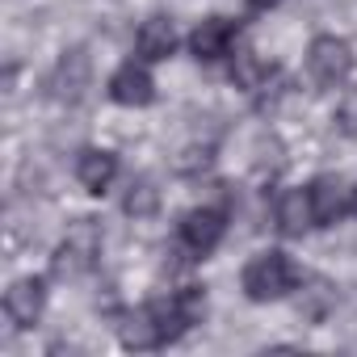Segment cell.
I'll use <instances>...</instances> for the list:
<instances>
[{
    "label": "cell",
    "mask_w": 357,
    "mask_h": 357,
    "mask_svg": "<svg viewBox=\"0 0 357 357\" xmlns=\"http://www.w3.org/2000/svg\"><path fill=\"white\" fill-rule=\"evenodd\" d=\"M244 294L252 298V303H273V298H286V294H294L298 290V282H303V273H298V265L286 257V252H278V248H269V252H257L248 265H244Z\"/></svg>",
    "instance_id": "obj_1"
},
{
    "label": "cell",
    "mask_w": 357,
    "mask_h": 357,
    "mask_svg": "<svg viewBox=\"0 0 357 357\" xmlns=\"http://www.w3.org/2000/svg\"><path fill=\"white\" fill-rule=\"evenodd\" d=\"M97 252H101V231H97V223H93V219H76V223L68 227V236L59 240V248H55V257H51V269H55V278H80V273L97 261Z\"/></svg>",
    "instance_id": "obj_2"
},
{
    "label": "cell",
    "mask_w": 357,
    "mask_h": 357,
    "mask_svg": "<svg viewBox=\"0 0 357 357\" xmlns=\"http://www.w3.org/2000/svg\"><path fill=\"white\" fill-rule=\"evenodd\" d=\"M307 72L319 89H336L349 80L353 72V47L336 34H319L311 47H307Z\"/></svg>",
    "instance_id": "obj_3"
},
{
    "label": "cell",
    "mask_w": 357,
    "mask_h": 357,
    "mask_svg": "<svg viewBox=\"0 0 357 357\" xmlns=\"http://www.w3.org/2000/svg\"><path fill=\"white\" fill-rule=\"evenodd\" d=\"M223 231H227V215H223L219 206H198V211H190V215L181 219V248H185L194 261H206V257L219 248Z\"/></svg>",
    "instance_id": "obj_4"
},
{
    "label": "cell",
    "mask_w": 357,
    "mask_h": 357,
    "mask_svg": "<svg viewBox=\"0 0 357 357\" xmlns=\"http://www.w3.org/2000/svg\"><path fill=\"white\" fill-rule=\"evenodd\" d=\"M155 311H160V319H164L168 340H176V336H185L190 328H198V324L206 319V290H202V286H185V290H176L172 298L155 303Z\"/></svg>",
    "instance_id": "obj_5"
},
{
    "label": "cell",
    "mask_w": 357,
    "mask_h": 357,
    "mask_svg": "<svg viewBox=\"0 0 357 357\" xmlns=\"http://www.w3.org/2000/svg\"><path fill=\"white\" fill-rule=\"evenodd\" d=\"M47 311V282L43 278H17L5 294V315L13 328H34Z\"/></svg>",
    "instance_id": "obj_6"
},
{
    "label": "cell",
    "mask_w": 357,
    "mask_h": 357,
    "mask_svg": "<svg viewBox=\"0 0 357 357\" xmlns=\"http://www.w3.org/2000/svg\"><path fill=\"white\" fill-rule=\"evenodd\" d=\"M89 80H93V63H89V55H84L80 47H72V51H63V55H59V63H55L51 93H55V101L76 105V101L84 97Z\"/></svg>",
    "instance_id": "obj_7"
},
{
    "label": "cell",
    "mask_w": 357,
    "mask_h": 357,
    "mask_svg": "<svg viewBox=\"0 0 357 357\" xmlns=\"http://www.w3.org/2000/svg\"><path fill=\"white\" fill-rule=\"evenodd\" d=\"M231 43H236V22H227V17H206V22L190 34V51H194V59H202V63L227 59V55H231Z\"/></svg>",
    "instance_id": "obj_8"
},
{
    "label": "cell",
    "mask_w": 357,
    "mask_h": 357,
    "mask_svg": "<svg viewBox=\"0 0 357 357\" xmlns=\"http://www.w3.org/2000/svg\"><path fill=\"white\" fill-rule=\"evenodd\" d=\"M109 97L126 109H139V105H151L155 97V80L143 63H122L114 76H109Z\"/></svg>",
    "instance_id": "obj_9"
},
{
    "label": "cell",
    "mask_w": 357,
    "mask_h": 357,
    "mask_svg": "<svg viewBox=\"0 0 357 357\" xmlns=\"http://www.w3.org/2000/svg\"><path fill=\"white\" fill-rule=\"evenodd\" d=\"M118 336H122L126 349H160V344L168 340L155 303H151V307H135V311H126V319L118 324Z\"/></svg>",
    "instance_id": "obj_10"
},
{
    "label": "cell",
    "mask_w": 357,
    "mask_h": 357,
    "mask_svg": "<svg viewBox=\"0 0 357 357\" xmlns=\"http://www.w3.org/2000/svg\"><path fill=\"white\" fill-rule=\"evenodd\" d=\"M118 176V155L105 151V147H84L76 155V181L89 190V194H105L109 181Z\"/></svg>",
    "instance_id": "obj_11"
},
{
    "label": "cell",
    "mask_w": 357,
    "mask_h": 357,
    "mask_svg": "<svg viewBox=\"0 0 357 357\" xmlns=\"http://www.w3.org/2000/svg\"><path fill=\"white\" fill-rule=\"evenodd\" d=\"M273 223L282 236H303L307 227H315V211H311V190H286L273 206Z\"/></svg>",
    "instance_id": "obj_12"
},
{
    "label": "cell",
    "mask_w": 357,
    "mask_h": 357,
    "mask_svg": "<svg viewBox=\"0 0 357 357\" xmlns=\"http://www.w3.org/2000/svg\"><path fill=\"white\" fill-rule=\"evenodd\" d=\"M311 190V211H315V227H332L344 211H349V190L336 176H315L307 185Z\"/></svg>",
    "instance_id": "obj_13"
},
{
    "label": "cell",
    "mask_w": 357,
    "mask_h": 357,
    "mask_svg": "<svg viewBox=\"0 0 357 357\" xmlns=\"http://www.w3.org/2000/svg\"><path fill=\"white\" fill-rule=\"evenodd\" d=\"M135 51H139L143 63L168 59V55L176 51V30H172V22H168V17H147V22L139 26V34H135Z\"/></svg>",
    "instance_id": "obj_14"
},
{
    "label": "cell",
    "mask_w": 357,
    "mask_h": 357,
    "mask_svg": "<svg viewBox=\"0 0 357 357\" xmlns=\"http://www.w3.org/2000/svg\"><path fill=\"white\" fill-rule=\"evenodd\" d=\"M332 307H336V286H332V282H324V278L298 282V290H294V311H298L307 324H324Z\"/></svg>",
    "instance_id": "obj_15"
},
{
    "label": "cell",
    "mask_w": 357,
    "mask_h": 357,
    "mask_svg": "<svg viewBox=\"0 0 357 357\" xmlns=\"http://www.w3.org/2000/svg\"><path fill=\"white\" fill-rule=\"evenodd\" d=\"M122 211H126L130 219H151V215L160 211V190H155L151 176H139V181L126 185V194H122Z\"/></svg>",
    "instance_id": "obj_16"
},
{
    "label": "cell",
    "mask_w": 357,
    "mask_h": 357,
    "mask_svg": "<svg viewBox=\"0 0 357 357\" xmlns=\"http://www.w3.org/2000/svg\"><path fill=\"white\" fill-rule=\"evenodd\" d=\"M231 80H236L240 89H248V93H257V89L269 80V63H265L257 51H240L236 63H231Z\"/></svg>",
    "instance_id": "obj_17"
},
{
    "label": "cell",
    "mask_w": 357,
    "mask_h": 357,
    "mask_svg": "<svg viewBox=\"0 0 357 357\" xmlns=\"http://www.w3.org/2000/svg\"><path fill=\"white\" fill-rule=\"evenodd\" d=\"M336 130L349 135V139H357V84L344 89V97H340V105H336Z\"/></svg>",
    "instance_id": "obj_18"
},
{
    "label": "cell",
    "mask_w": 357,
    "mask_h": 357,
    "mask_svg": "<svg viewBox=\"0 0 357 357\" xmlns=\"http://www.w3.org/2000/svg\"><path fill=\"white\" fill-rule=\"evenodd\" d=\"M278 5H282V0H248L252 13H269V9H278Z\"/></svg>",
    "instance_id": "obj_19"
},
{
    "label": "cell",
    "mask_w": 357,
    "mask_h": 357,
    "mask_svg": "<svg viewBox=\"0 0 357 357\" xmlns=\"http://www.w3.org/2000/svg\"><path fill=\"white\" fill-rule=\"evenodd\" d=\"M349 215H353V219H357V185H353V190H349Z\"/></svg>",
    "instance_id": "obj_20"
}]
</instances>
